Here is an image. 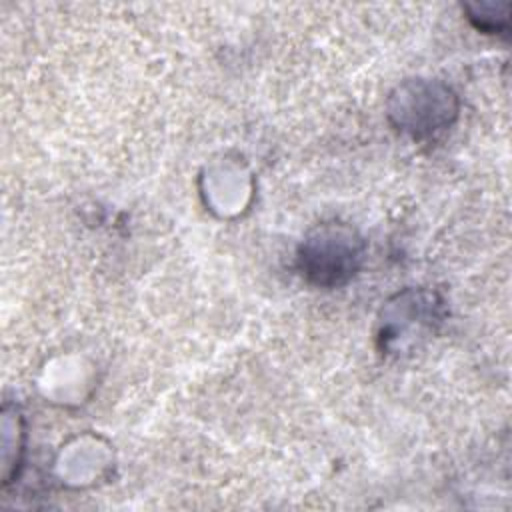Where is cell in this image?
Here are the masks:
<instances>
[{"instance_id": "cell-1", "label": "cell", "mask_w": 512, "mask_h": 512, "mask_svg": "<svg viewBox=\"0 0 512 512\" xmlns=\"http://www.w3.org/2000/svg\"><path fill=\"white\" fill-rule=\"evenodd\" d=\"M360 248L350 232L342 228H322L304 246L302 268L320 284H338L356 270Z\"/></svg>"}]
</instances>
